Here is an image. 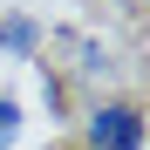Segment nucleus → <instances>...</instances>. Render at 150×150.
<instances>
[{"instance_id": "obj_2", "label": "nucleus", "mask_w": 150, "mask_h": 150, "mask_svg": "<svg viewBox=\"0 0 150 150\" xmlns=\"http://www.w3.org/2000/svg\"><path fill=\"white\" fill-rule=\"evenodd\" d=\"M34 41H41V28H34V21H0V48H14V55H28Z\"/></svg>"}, {"instance_id": "obj_1", "label": "nucleus", "mask_w": 150, "mask_h": 150, "mask_svg": "<svg viewBox=\"0 0 150 150\" xmlns=\"http://www.w3.org/2000/svg\"><path fill=\"white\" fill-rule=\"evenodd\" d=\"M89 150H143V109L137 103L89 109Z\"/></svg>"}, {"instance_id": "obj_3", "label": "nucleus", "mask_w": 150, "mask_h": 150, "mask_svg": "<svg viewBox=\"0 0 150 150\" xmlns=\"http://www.w3.org/2000/svg\"><path fill=\"white\" fill-rule=\"evenodd\" d=\"M14 137H21V103L0 96V150H14Z\"/></svg>"}]
</instances>
